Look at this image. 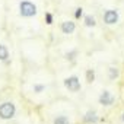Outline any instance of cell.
Returning <instances> with one entry per match:
<instances>
[{"mask_svg":"<svg viewBox=\"0 0 124 124\" xmlns=\"http://www.w3.org/2000/svg\"><path fill=\"white\" fill-rule=\"evenodd\" d=\"M16 114V105L13 102H3L0 104V118L2 120H10Z\"/></svg>","mask_w":124,"mask_h":124,"instance_id":"obj_2","label":"cell"},{"mask_svg":"<svg viewBox=\"0 0 124 124\" xmlns=\"http://www.w3.org/2000/svg\"><path fill=\"white\" fill-rule=\"evenodd\" d=\"M121 121H123V123H124V112H123V114H121Z\"/></svg>","mask_w":124,"mask_h":124,"instance_id":"obj_17","label":"cell"},{"mask_svg":"<svg viewBox=\"0 0 124 124\" xmlns=\"http://www.w3.org/2000/svg\"><path fill=\"white\" fill-rule=\"evenodd\" d=\"M53 124H70V121H69V118L66 115H58V117L54 118Z\"/></svg>","mask_w":124,"mask_h":124,"instance_id":"obj_11","label":"cell"},{"mask_svg":"<svg viewBox=\"0 0 124 124\" xmlns=\"http://www.w3.org/2000/svg\"><path fill=\"white\" fill-rule=\"evenodd\" d=\"M19 13L23 18H34L37 15V6L31 0H22L19 3Z\"/></svg>","mask_w":124,"mask_h":124,"instance_id":"obj_1","label":"cell"},{"mask_svg":"<svg viewBox=\"0 0 124 124\" xmlns=\"http://www.w3.org/2000/svg\"><path fill=\"white\" fill-rule=\"evenodd\" d=\"M61 32L63 34H66V35H70V34H73L75 32V29H76V23L75 22H72V21H64L63 23H61Z\"/></svg>","mask_w":124,"mask_h":124,"instance_id":"obj_6","label":"cell"},{"mask_svg":"<svg viewBox=\"0 0 124 124\" xmlns=\"http://www.w3.org/2000/svg\"><path fill=\"white\" fill-rule=\"evenodd\" d=\"M98 120H99V118H98V114H96L95 111H92V109L88 111V112L83 115V121L88 123V124H96Z\"/></svg>","mask_w":124,"mask_h":124,"instance_id":"obj_7","label":"cell"},{"mask_svg":"<svg viewBox=\"0 0 124 124\" xmlns=\"http://www.w3.org/2000/svg\"><path fill=\"white\" fill-rule=\"evenodd\" d=\"M82 15H83V9H82V8H78V9H76V13H75L76 19H79V18H80Z\"/></svg>","mask_w":124,"mask_h":124,"instance_id":"obj_15","label":"cell"},{"mask_svg":"<svg viewBox=\"0 0 124 124\" xmlns=\"http://www.w3.org/2000/svg\"><path fill=\"white\" fill-rule=\"evenodd\" d=\"M118 76H120V70H118L117 67H109V69H108V78H109L111 80L117 79Z\"/></svg>","mask_w":124,"mask_h":124,"instance_id":"obj_10","label":"cell"},{"mask_svg":"<svg viewBox=\"0 0 124 124\" xmlns=\"http://www.w3.org/2000/svg\"><path fill=\"white\" fill-rule=\"evenodd\" d=\"M64 86H66V89H69L70 92H79L80 91V88H82V85H80V79L78 78V76H69V78H66L64 79Z\"/></svg>","mask_w":124,"mask_h":124,"instance_id":"obj_3","label":"cell"},{"mask_svg":"<svg viewBox=\"0 0 124 124\" xmlns=\"http://www.w3.org/2000/svg\"><path fill=\"white\" fill-rule=\"evenodd\" d=\"M9 58V50L6 45L0 44V61H6Z\"/></svg>","mask_w":124,"mask_h":124,"instance_id":"obj_8","label":"cell"},{"mask_svg":"<svg viewBox=\"0 0 124 124\" xmlns=\"http://www.w3.org/2000/svg\"><path fill=\"white\" fill-rule=\"evenodd\" d=\"M45 22H47V25H51L53 23V15L50 12H45Z\"/></svg>","mask_w":124,"mask_h":124,"instance_id":"obj_14","label":"cell"},{"mask_svg":"<svg viewBox=\"0 0 124 124\" xmlns=\"http://www.w3.org/2000/svg\"><path fill=\"white\" fill-rule=\"evenodd\" d=\"M44 89H45V86H44V85H39V83L34 85V92H35V93H41Z\"/></svg>","mask_w":124,"mask_h":124,"instance_id":"obj_13","label":"cell"},{"mask_svg":"<svg viewBox=\"0 0 124 124\" xmlns=\"http://www.w3.org/2000/svg\"><path fill=\"white\" fill-rule=\"evenodd\" d=\"M99 104L101 105H104V107H109V105H112L114 104V101H115V98H114V95L109 92V91H104L101 95H99Z\"/></svg>","mask_w":124,"mask_h":124,"instance_id":"obj_5","label":"cell"},{"mask_svg":"<svg viewBox=\"0 0 124 124\" xmlns=\"http://www.w3.org/2000/svg\"><path fill=\"white\" fill-rule=\"evenodd\" d=\"M86 79H88L89 83H92V82L95 80V72H93V70H88V72H86Z\"/></svg>","mask_w":124,"mask_h":124,"instance_id":"obj_12","label":"cell"},{"mask_svg":"<svg viewBox=\"0 0 124 124\" xmlns=\"http://www.w3.org/2000/svg\"><path fill=\"white\" fill-rule=\"evenodd\" d=\"M104 22L107 25H115L118 22V12L114 9H109L104 13Z\"/></svg>","mask_w":124,"mask_h":124,"instance_id":"obj_4","label":"cell"},{"mask_svg":"<svg viewBox=\"0 0 124 124\" xmlns=\"http://www.w3.org/2000/svg\"><path fill=\"white\" fill-rule=\"evenodd\" d=\"M85 25H86L88 28H93V26L96 25L95 18H93L92 15H86V16H85Z\"/></svg>","mask_w":124,"mask_h":124,"instance_id":"obj_9","label":"cell"},{"mask_svg":"<svg viewBox=\"0 0 124 124\" xmlns=\"http://www.w3.org/2000/svg\"><path fill=\"white\" fill-rule=\"evenodd\" d=\"M73 55H76V51H70V53H67V54H66L67 60H72V57H73Z\"/></svg>","mask_w":124,"mask_h":124,"instance_id":"obj_16","label":"cell"}]
</instances>
